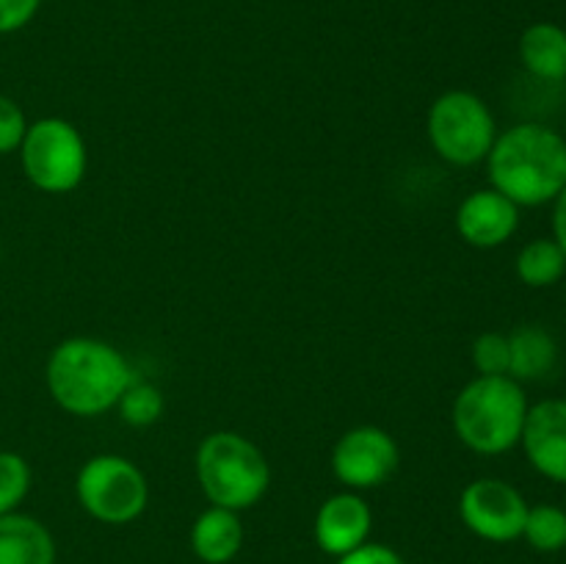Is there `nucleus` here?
<instances>
[{
  "mask_svg": "<svg viewBox=\"0 0 566 564\" xmlns=\"http://www.w3.org/2000/svg\"><path fill=\"white\" fill-rule=\"evenodd\" d=\"M520 227V208L495 188L468 194L457 208V232L475 249H495L512 241Z\"/></svg>",
  "mask_w": 566,
  "mask_h": 564,
  "instance_id": "12",
  "label": "nucleus"
},
{
  "mask_svg": "<svg viewBox=\"0 0 566 564\" xmlns=\"http://www.w3.org/2000/svg\"><path fill=\"white\" fill-rule=\"evenodd\" d=\"M31 464L22 453L0 451V514H9L20 509L31 492Z\"/></svg>",
  "mask_w": 566,
  "mask_h": 564,
  "instance_id": "20",
  "label": "nucleus"
},
{
  "mask_svg": "<svg viewBox=\"0 0 566 564\" xmlns=\"http://www.w3.org/2000/svg\"><path fill=\"white\" fill-rule=\"evenodd\" d=\"M558 363V343L547 330L536 324H523L509 332V376L523 382L542 379Z\"/></svg>",
  "mask_w": 566,
  "mask_h": 564,
  "instance_id": "16",
  "label": "nucleus"
},
{
  "mask_svg": "<svg viewBox=\"0 0 566 564\" xmlns=\"http://www.w3.org/2000/svg\"><path fill=\"white\" fill-rule=\"evenodd\" d=\"M401 462L396 437L381 426H354L332 448V473L346 490H376Z\"/></svg>",
  "mask_w": 566,
  "mask_h": 564,
  "instance_id": "9",
  "label": "nucleus"
},
{
  "mask_svg": "<svg viewBox=\"0 0 566 564\" xmlns=\"http://www.w3.org/2000/svg\"><path fill=\"white\" fill-rule=\"evenodd\" d=\"M431 149L451 166H475L486 160L497 138L490 105L468 88H451L431 103L426 114Z\"/></svg>",
  "mask_w": 566,
  "mask_h": 564,
  "instance_id": "5",
  "label": "nucleus"
},
{
  "mask_svg": "<svg viewBox=\"0 0 566 564\" xmlns=\"http://www.w3.org/2000/svg\"><path fill=\"white\" fill-rule=\"evenodd\" d=\"M0 258H3V243H0Z\"/></svg>",
  "mask_w": 566,
  "mask_h": 564,
  "instance_id": "26",
  "label": "nucleus"
},
{
  "mask_svg": "<svg viewBox=\"0 0 566 564\" xmlns=\"http://www.w3.org/2000/svg\"><path fill=\"white\" fill-rule=\"evenodd\" d=\"M25 130L28 119L20 105L11 97H6V94H0V155L17 153L22 138H25Z\"/></svg>",
  "mask_w": 566,
  "mask_h": 564,
  "instance_id": "22",
  "label": "nucleus"
},
{
  "mask_svg": "<svg viewBox=\"0 0 566 564\" xmlns=\"http://www.w3.org/2000/svg\"><path fill=\"white\" fill-rule=\"evenodd\" d=\"M243 547L241 512L208 506L191 525V551L205 564H230Z\"/></svg>",
  "mask_w": 566,
  "mask_h": 564,
  "instance_id": "14",
  "label": "nucleus"
},
{
  "mask_svg": "<svg viewBox=\"0 0 566 564\" xmlns=\"http://www.w3.org/2000/svg\"><path fill=\"white\" fill-rule=\"evenodd\" d=\"M42 0H0V33H17L36 17Z\"/></svg>",
  "mask_w": 566,
  "mask_h": 564,
  "instance_id": "23",
  "label": "nucleus"
},
{
  "mask_svg": "<svg viewBox=\"0 0 566 564\" xmlns=\"http://www.w3.org/2000/svg\"><path fill=\"white\" fill-rule=\"evenodd\" d=\"M520 282L528 288H551L566 274V254L553 238H534L514 260Z\"/></svg>",
  "mask_w": 566,
  "mask_h": 564,
  "instance_id": "17",
  "label": "nucleus"
},
{
  "mask_svg": "<svg viewBox=\"0 0 566 564\" xmlns=\"http://www.w3.org/2000/svg\"><path fill=\"white\" fill-rule=\"evenodd\" d=\"M528 501L514 484L503 479H475L459 495V518L470 534L484 542L506 545L523 536Z\"/></svg>",
  "mask_w": 566,
  "mask_h": 564,
  "instance_id": "8",
  "label": "nucleus"
},
{
  "mask_svg": "<svg viewBox=\"0 0 566 564\" xmlns=\"http://www.w3.org/2000/svg\"><path fill=\"white\" fill-rule=\"evenodd\" d=\"M75 498L83 512L105 525H127L149 503V481L136 462L119 453L86 459L75 476Z\"/></svg>",
  "mask_w": 566,
  "mask_h": 564,
  "instance_id": "7",
  "label": "nucleus"
},
{
  "mask_svg": "<svg viewBox=\"0 0 566 564\" xmlns=\"http://www.w3.org/2000/svg\"><path fill=\"white\" fill-rule=\"evenodd\" d=\"M525 459L545 479L566 484V401L545 398L528 407L523 437H520Z\"/></svg>",
  "mask_w": 566,
  "mask_h": 564,
  "instance_id": "10",
  "label": "nucleus"
},
{
  "mask_svg": "<svg viewBox=\"0 0 566 564\" xmlns=\"http://www.w3.org/2000/svg\"><path fill=\"white\" fill-rule=\"evenodd\" d=\"M551 224H553V236L551 238L558 243V247L564 249V254H566V186H564V191L558 194L556 199H553Z\"/></svg>",
  "mask_w": 566,
  "mask_h": 564,
  "instance_id": "25",
  "label": "nucleus"
},
{
  "mask_svg": "<svg viewBox=\"0 0 566 564\" xmlns=\"http://www.w3.org/2000/svg\"><path fill=\"white\" fill-rule=\"evenodd\" d=\"M520 64L545 83L566 81V31L556 22H534L520 36Z\"/></svg>",
  "mask_w": 566,
  "mask_h": 564,
  "instance_id": "15",
  "label": "nucleus"
},
{
  "mask_svg": "<svg viewBox=\"0 0 566 564\" xmlns=\"http://www.w3.org/2000/svg\"><path fill=\"white\" fill-rule=\"evenodd\" d=\"M133 379L130 363L114 343L83 335L61 341L44 368L50 398L77 418H97L114 409Z\"/></svg>",
  "mask_w": 566,
  "mask_h": 564,
  "instance_id": "1",
  "label": "nucleus"
},
{
  "mask_svg": "<svg viewBox=\"0 0 566 564\" xmlns=\"http://www.w3.org/2000/svg\"><path fill=\"white\" fill-rule=\"evenodd\" d=\"M374 529V512L370 503L359 492L343 490L326 498L315 512L313 534L315 545L332 558H340L343 553L365 545Z\"/></svg>",
  "mask_w": 566,
  "mask_h": 564,
  "instance_id": "11",
  "label": "nucleus"
},
{
  "mask_svg": "<svg viewBox=\"0 0 566 564\" xmlns=\"http://www.w3.org/2000/svg\"><path fill=\"white\" fill-rule=\"evenodd\" d=\"M193 470L210 506L232 512L258 506L271 487L269 459L238 431H213L205 437L193 457Z\"/></svg>",
  "mask_w": 566,
  "mask_h": 564,
  "instance_id": "4",
  "label": "nucleus"
},
{
  "mask_svg": "<svg viewBox=\"0 0 566 564\" xmlns=\"http://www.w3.org/2000/svg\"><path fill=\"white\" fill-rule=\"evenodd\" d=\"M486 171L492 188L517 208H539L566 186V138L542 122H520L497 133Z\"/></svg>",
  "mask_w": 566,
  "mask_h": 564,
  "instance_id": "2",
  "label": "nucleus"
},
{
  "mask_svg": "<svg viewBox=\"0 0 566 564\" xmlns=\"http://www.w3.org/2000/svg\"><path fill=\"white\" fill-rule=\"evenodd\" d=\"M528 398L512 376H475L453 398L451 424L459 442L481 457H497L520 446Z\"/></svg>",
  "mask_w": 566,
  "mask_h": 564,
  "instance_id": "3",
  "label": "nucleus"
},
{
  "mask_svg": "<svg viewBox=\"0 0 566 564\" xmlns=\"http://www.w3.org/2000/svg\"><path fill=\"white\" fill-rule=\"evenodd\" d=\"M335 564H407L398 551L381 542H365V545L354 547V551L343 553Z\"/></svg>",
  "mask_w": 566,
  "mask_h": 564,
  "instance_id": "24",
  "label": "nucleus"
},
{
  "mask_svg": "<svg viewBox=\"0 0 566 564\" xmlns=\"http://www.w3.org/2000/svg\"><path fill=\"white\" fill-rule=\"evenodd\" d=\"M164 407H166V398L164 393H160V387L153 385V382H142V379H133L130 387L122 393L119 404H116L122 420L130 426H138V429H142V426H153L155 420H160Z\"/></svg>",
  "mask_w": 566,
  "mask_h": 564,
  "instance_id": "19",
  "label": "nucleus"
},
{
  "mask_svg": "<svg viewBox=\"0 0 566 564\" xmlns=\"http://www.w3.org/2000/svg\"><path fill=\"white\" fill-rule=\"evenodd\" d=\"M534 551L558 553L566 547V512L556 503H536L525 514L523 536Z\"/></svg>",
  "mask_w": 566,
  "mask_h": 564,
  "instance_id": "18",
  "label": "nucleus"
},
{
  "mask_svg": "<svg viewBox=\"0 0 566 564\" xmlns=\"http://www.w3.org/2000/svg\"><path fill=\"white\" fill-rule=\"evenodd\" d=\"M17 153L28 182L42 194H70L86 177V138L61 116L31 122Z\"/></svg>",
  "mask_w": 566,
  "mask_h": 564,
  "instance_id": "6",
  "label": "nucleus"
},
{
  "mask_svg": "<svg viewBox=\"0 0 566 564\" xmlns=\"http://www.w3.org/2000/svg\"><path fill=\"white\" fill-rule=\"evenodd\" d=\"M470 357L479 376H509V335L484 332L473 341Z\"/></svg>",
  "mask_w": 566,
  "mask_h": 564,
  "instance_id": "21",
  "label": "nucleus"
},
{
  "mask_svg": "<svg viewBox=\"0 0 566 564\" xmlns=\"http://www.w3.org/2000/svg\"><path fill=\"white\" fill-rule=\"evenodd\" d=\"M59 547L42 520L25 512L0 514V564H55Z\"/></svg>",
  "mask_w": 566,
  "mask_h": 564,
  "instance_id": "13",
  "label": "nucleus"
}]
</instances>
